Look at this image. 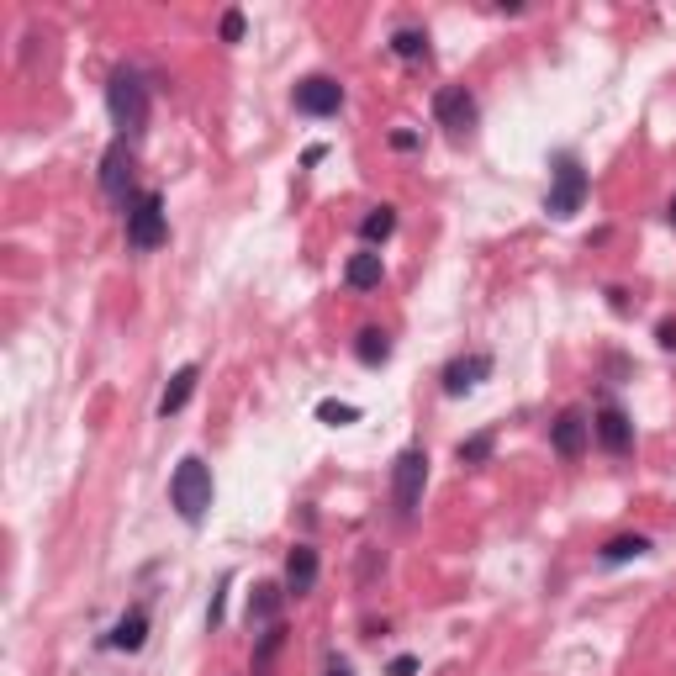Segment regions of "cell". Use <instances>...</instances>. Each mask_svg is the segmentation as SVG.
I'll return each instance as SVG.
<instances>
[{"label":"cell","instance_id":"14","mask_svg":"<svg viewBox=\"0 0 676 676\" xmlns=\"http://www.w3.org/2000/svg\"><path fill=\"white\" fill-rule=\"evenodd\" d=\"M381 254H354L349 265H344V280H349V291H375L381 286Z\"/></svg>","mask_w":676,"mask_h":676},{"label":"cell","instance_id":"23","mask_svg":"<svg viewBox=\"0 0 676 676\" xmlns=\"http://www.w3.org/2000/svg\"><path fill=\"white\" fill-rule=\"evenodd\" d=\"M317 418H323L328 428H344V423H360V407H349V402H317Z\"/></svg>","mask_w":676,"mask_h":676},{"label":"cell","instance_id":"21","mask_svg":"<svg viewBox=\"0 0 676 676\" xmlns=\"http://www.w3.org/2000/svg\"><path fill=\"white\" fill-rule=\"evenodd\" d=\"M391 53H397V59H428V32L402 27L397 37H391Z\"/></svg>","mask_w":676,"mask_h":676},{"label":"cell","instance_id":"5","mask_svg":"<svg viewBox=\"0 0 676 676\" xmlns=\"http://www.w3.org/2000/svg\"><path fill=\"white\" fill-rule=\"evenodd\" d=\"M133 180H138V154H133V143H111L106 148V159H101V191L111 196V201H117L122 206V212H133Z\"/></svg>","mask_w":676,"mask_h":676},{"label":"cell","instance_id":"19","mask_svg":"<svg viewBox=\"0 0 676 676\" xmlns=\"http://www.w3.org/2000/svg\"><path fill=\"white\" fill-rule=\"evenodd\" d=\"M391 233H397V212H391V206H375V212L360 222V238L365 243H386Z\"/></svg>","mask_w":676,"mask_h":676},{"label":"cell","instance_id":"3","mask_svg":"<svg viewBox=\"0 0 676 676\" xmlns=\"http://www.w3.org/2000/svg\"><path fill=\"white\" fill-rule=\"evenodd\" d=\"M423 481H428V455L412 444V449H402V455H397V465H391V502H397V518L418 513Z\"/></svg>","mask_w":676,"mask_h":676},{"label":"cell","instance_id":"12","mask_svg":"<svg viewBox=\"0 0 676 676\" xmlns=\"http://www.w3.org/2000/svg\"><path fill=\"white\" fill-rule=\"evenodd\" d=\"M312 587H317V550L312 544H296V550L286 555V592L307 597Z\"/></svg>","mask_w":676,"mask_h":676},{"label":"cell","instance_id":"20","mask_svg":"<svg viewBox=\"0 0 676 676\" xmlns=\"http://www.w3.org/2000/svg\"><path fill=\"white\" fill-rule=\"evenodd\" d=\"M280 645H286V629H280V624H265V634H259V650H254V676H270V661H275Z\"/></svg>","mask_w":676,"mask_h":676},{"label":"cell","instance_id":"13","mask_svg":"<svg viewBox=\"0 0 676 676\" xmlns=\"http://www.w3.org/2000/svg\"><path fill=\"white\" fill-rule=\"evenodd\" d=\"M196 381H201V370H196V365H185V370L169 375V386H164V397H159V412H164V418H175V412H180L185 402H191Z\"/></svg>","mask_w":676,"mask_h":676},{"label":"cell","instance_id":"16","mask_svg":"<svg viewBox=\"0 0 676 676\" xmlns=\"http://www.w3.org/2000/svg\"><path fill=\"white\" fill-rule=\"evenodd\" d=\"M143 640H148V613L143 608L117 618V629H111V650H143Z\"/></svg>","mask_w":676,"mask_h":676},{"label":"cell","instance_id":"7","mask_svg":"<svg viewBox=\"0 0 676 676\" xmlns=\"http://www.w3.org/2000/svg\"><path fill=\"white\" fill-rule=\"evenodd\" d=\"M581 201H587V169H581L576 159H560L555 164V180H550V217H576Z\"/></svg>","mask_w":676,"mask_h":676},{"label":"cell","instance_id":"28","mask_svg":"<svg viewBox=\"0 0 676 676\" xmlns=\"http://www.w3.org/2000/svg\"><path fill=\"white\" fill-rule=\"evenodd\" d=\"M671 228H676V196H671Z\"/></svg>","mask_w":676,"mask_h":676},{"label":"cell","instance_id":"11","mask_svg":"<svg viewBox=\"0 0 676 676\" xmlns=\"http://www.w3.org/2000/svg\"><path fill=\"white\" fill-rule=\"evenodd\" d=\"M492 375V360L486 354H465V360H449L444 365V397H465L471 386H481Z\"/></svg>","mask_w":676,"mask_h":676},{"label":"cell","instance_id":"24","mask_svg":"<svg viewBox=\"0 0 676 676\" xmlns=\"http://www.w3.org/2000/svg\"><path fill=\"white\" fill-rule=\"evenodd\" d=\"M243 37V11H228L222 16V43H238Z\"/></svg>","mask_w":676,"mask_h":676},{"label":"cell","instance_id":"17","mask_svg":"<svg viewBox=\"0 0 676 676\" xmlns=\"http://www.w3.org/2000/svg\"><path fill=\"white\" fill-rule=\"evenodd\" d=\"M645 550H650L645 534H618V539L603 544V560H608V566H624V560H640Z\"/></svg>","mask_w":676,"mask_h":676},{"label":"cell","instance_id":"8","mask_svg":"<svg viewBox=\"0 0 676 676\" xmlns=\"http://www.w3.org/2000/svg\"><path fill=\"white\" fill-rule=\"evenodd\" d=\"M434 117L449 138H465L476 127V96L465 85H444L439 96H434Z\"/></svg>","mask_w":676,"mask_h":676},{"label":"cell","instance_id":"27","mask_svg":"<svg viewBox=\"0 0 676 676\" xmlns=\"http://www.w3.org/2000/svg\"><path fill=\"white\" fill-rule=\"evenodd\" d=\"M328 676H354L349 661H338V655H328Z\"/></svg>","mask_w":676,"mask_h":676},{"label":"cell","instance_id":"25","mask_svg":"<svg viewBox=\"0 0 676 676\" xmlns=\"http://www.w3.org/2000/svg\"><path fill=\"white\" fill-rule=\"evenodd\" d=\"M386 676H418V655H397V661L386 666Z\"/></svg>","mask_w":676,"mask_h":676},{"label":"cell","instance_id":"15","mask_svg":"<svg viewBox=\"0 0 676 676\" xmlns=\"http://www.w3.org/2000/svg\"><path fill=\"white\" fill-rule=\"evenodd\" d=\"M280 597H286V587H275V581H259V587L249 592V624H275Z\"/></svg>","mask_w":676,"mask_h":676},{"label":"cell","instance_id":"22","mask_svg":"<svg viewBox=\"0 0 676 676\" xmlns=\"http://www.w3.org/2000/svg\"><path fill=\"white\" fill-rule=\"evenodd\" d=\"M492 434H476V439H465L460 449H455V455H460V465H486V460H492Z\"/></svg>","mask_w":676,"mask_h":676},{"label":"cell","instance_id":"6","mask_svg":"<svg viewBox=\"0 0 676 676\" xmlns=\"http://www.w3.org/2000/svg\"><path fill=\"white\" fill-rule=\"evenodd\" d=\"M291 106L302 111V117H338V106H344V85H338L333 74H307V80L291 90Z\"/></svg>","mask_w":676,"mask_h":676},{"label":"cell","instance_id":"26","mask_svg":"<svg viewBox=\"0 0 676 676\" xmlns=\"http://www.w3.org/2000/svg\"><path fill=\"white\" fill-rule=\"evenodd\" d=\"M655 338H661V349H676V323H661V328H655Z\"/></svg>","mask_w":676,"mask_h":676},{"label":"cell","instance_id":"9","mask_svg":"<svg viewBox=\"0 0 676 676\" xmlns=\"http://www.w3.org/2000/svg\"><path fill=\"white\" fill-rule=\"evenodd\" d=\"M592 439V423H587V412H560L555 428H550V444H555V455L560 460H581V449H587Z\"/></svg>","mask_w":676,"mask_h":676},{"label":"cell","instance_id":"2","mask_svg":"<svg viewBox=\"0 0 676 676\" xmlns=\"http://www.w3.org/2000/svg\"><path fill=\"white\" fill-rule=\"evenodd\" d=\"M169 502H175V513L185 523H201L206 507H212V465L201 455H185L175 465V476H169Z\"/></svg>","mask_w":676,"mask_h":676},{"label":"cell","instance_id":"1","mask_svg":"<svg viewBox=\"0 0 676 676\" xmlns=\"http://www.w3.org/2000/svg\"><path fill=\"white\" fill-rule=\"evenodd\" d=\"M106 106H111V122H117L122 143H138L148 133V85L138 69H111L106 80Z\"/></svg>","mask_w":676,"mask_h":676},{"label":"cell","instance_id":"4","mask_svg":"<svg viewBox=\"0 0 676 676\" xmlns=\"http://www.w3.org/2000/svg\"><path fill=\"white\" fill-rule=\"evenodd\" d=\"M169 238V212H164V196L159 191H143L133 201V212H127V243H133L138 254L159 249V243Z\"/></svg>","mask_w":676,"mask_h":676},{"label":"cell","instance_id":"18","mask_svg":"<svg viewBox=\"0 0 676 676\" xmlns=\"http://www.w3.org/2000/svg\"><path fill=\"white\" fill-rule=\"evenodd\" d=\"M354 354H360V365H386L391 338H386L381 328H360V338H354Z\"/></svg>","mask_w":676,"mask_h":676},{"label":"cell","instance_id":"10","mask_svg":"<svg viewBox=\"0 0 676 676\" xmlns=\"http://www.w3.org/2000/svg\"><path fill=\"white\" fill-rule=\"evenodd\" d=\"M592 434L597 444L608 449V455H629V444H634V423H629V412L624 407H603L592 418Z\"/></svg>","mask_w":676,"mask_h":676}]
</instances>
